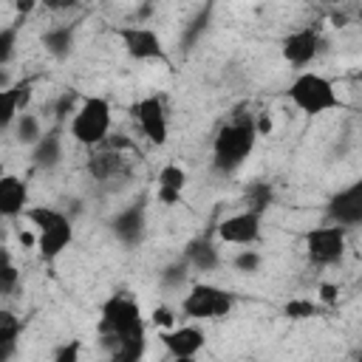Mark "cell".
<instances>
[{
	"label": "cell",
	"mask_w": 362,
	"mask_h": 362,
	"mask_svg": "<svg viewBox=\"0 0 362 362\" xmlns=\"http://www.w3.org/2000/svg\"><path fill=\"white\" fill-rule=\"evenodd\" d=\"M3 173H6V170H3V164H0V175H3Z\"/></svg>",
	"instance_id": "74e56055"
},
{
	"label": "cell",
	"mask_w": 362,
	"mask_h": 362,
	"mask_svg": "<svg viewBox=\"0 0 362 362\" xmlns=\"http://www.w3.org/2000/svg\"><path fill=\"white\" fill-rule=\"evenodd\" d=\"M48 11H71L79 6V0H40Z\"/></svg>",
	"instance_id": "836d02e7"
},
{
	"label": "cell",
	"mask_w": 362,
	"mask_h": 362,
	"mask_svg": "<svg viewBox=\"0 0 362 362\" xmlns=\"http://www.w3.org/2000/svg\"><path fill=\"white\" fill-rule=\"evenodd\" d=\"M272 201H274V189H272V184H266V181H257V184H252V187L246 189V206H249V209L266 212Z\"/></svg>",
	"instance_id": "d4e9b609"
},
{
	"label": "cell",
	"mask_w": 362,
	"mask_h": 362,
	"mask_svg": "<svg viewBox=\"0 0 362 362\" xmlns=\"http://www.w3.org/2000/svg\"><path fill=\"white\" fill-rule=\"evenodd\" d=\"M283 311H286V317H291V320H305V317H314V314H317V305H314L311 300H300V297H297V300H288Z\"/></svg>",
	"instance_id": "f1b7e54d"
},
{
	"label": "cell",
	"mask_w": 362,
	"mask_h": 362,
	"mask_svg": "<svg viewBox=\"0 0 362 362\" xmlns=\"http://www.w3.org/2000/svg\"><path fill=\"white\" fill-rule=\"evenodd\" d=\"M31 79H23V82H11L8 88H0V130L3 127H11L14 119L20 116V110L28 107L31 102Z\"/></svg>",
	"instance_id": "9a60e30c"
},
{
	"label": "cell",
	"mask_w": 362,
	"mask_h": 362,
	"mask_svg": "<svg viewBox=\"0 0 362 362\" xmlns=\"http://www.w3.org/2000/svg\"><path fill=\"white\" fill-rule=\"evenodd\" d=\"M79 348H82V342L79 339H71L68 345H62V348L54 351V359L57 362H76L79 359Z\"/></svg>",
	"instance_id": "d6a6232c"
},
{
	"label": "cell",
	"mask_w": 362,
	"mask_h": 362,
	"mask_svg": "<svg viewBox=\"0 0 362 362\" xmlns=\"http://www.w3.org/2000/svg\"><path fill=\"white\" fill-rule=\"evenodd\" d=\"M184 260H187L192 269H198V272H212V269H218L221 255H218V249H215L212 240L198 238V240H189V243H187Z\"/></svg>",
	"instance_id": "d6986e66"
},
{
	"label": "cell",
	"mask_w": 362,
	"mask_h": 362,
	"mask_svg": "<svg viewBox=\"0 0 362 362\" xmlns=\"http://www.w3.org/2000/svg\"><path fill=\"white\" fill-rule=\"evenodd\" d=\"M110 102L105 96H82L76 110L71 113V139L82 147H99L110 133Z\"/></svg>",
	"instance_id": "277c9868"
},
{
	"label": "cell",
	"mask_w": 362,
	"mask_h": 362,
	"mask_svg": "<svg viewBox=\"0 0 362 362\" xmlns=\"http://www.w3.org/2000/svg\"><path fill=\"white\" fill-rule=\"evenodd\" d=\"M150 317H153V325H156V328H161V331H164V328H173V325H175V314H173V311H170L167 305H156Z\"/></svg>",
	"instance_id": "1f68e13d"
},
{
	"label": "cell",
	"mask_w": 362,
	"mask_h": 362,
	"mask_svg": "<svg viewBox=\"0 0 362 362\" xmlns=\"http://www.w3.org/2000/svg\"><path fill=\"white\" fill-rule=\"evenodd\" d=\"M260 235H263V212L249 209V206L218 223V238L232 246H255Z\"/></svg>",
	"instance_id": "30bf717a"
},
{
	"label": "cell",
	"mask_w": 362,
	"mask_h": 362,
	"mask_svg": "<svg viewBox=\"0 0 362 362\" xmlns=\"http://www.w3.org/2000/svg\"><path fill=\"white\" fill-rule=\"evenodd\" d=\"M116 37L124 48V54L130 59H139V62H170L167 59V51L161 45V37L150 28V25H139V23H130V25H119L116 28Z\"/></svg>",
	"instance_id": "ba28073f"
},
{
	"label": "cell",
	"mask_w": 362,
	"mask_h": 362,
	"mask_svg": "<svg viewBox=\"0 0 362 362\" xmlns=\"http://www.w3.org/2000/svg\"><path fill=\"white\" fill-rule=\"evenodd\" d=\"M20 337V317L8 308H0V342H14Z\"/></svg>",
	"instance_id": "484cf974"
},
{
	"label": "cell",
	"mask_w": 362,
	"mask_h": 362,
	"mask_svg": "<svg viewBox=\"0 0 362 362\" xmlns=\"http://www.w3.org/2000/svg\"><path fill=\"white\" fill-rule=\"evenodd\" d=\"M288 99L294 102V107H300L305 116H320L328 110L342 107V99L334 88V82L317 71H303L294 76V82L288 85Z\"/></svg>",
	"instance_id": "5b68a950"
},
{
	"label": "cell",
	"mask_w": 362,
	"mask_h": 362,
	"mask_svg": "<svg viewBox=\"0 0 362 362\" xmlns=\"http://www.w3.org/2000/svg\"><path fill=\"white\" fill-rule=\"evenodd\" d=\"M235 297L212 283H192L181 300V311L189 320H221L232 311Z\"/></svg>",
	"instance_id": "8992f818"
},
{
	"label": "cell",
	"mask_w": 362,
	"mask_h": 362,
	"mask_svg": "<svg viewBox=\"0 0 362 362\" xmlns=\"http://www.w3.org/2000/svg\"><path fill=\"white\" fill-rule=\"evenodd\" d=\"M11 85V79H8V71H6V65H0V88H8Z\"/></svg>",
	"instance_id": "8d00e7d4"
},
{
	"label": "cell",
	"mask_w": 362,
	"mask_h": 362,
	"mask_svg": "<svg viewBox=\"0 0 362 362\" xmlns=\"http://www.w3.org/2000/svg\"><path fill=\"white\" fill-rule=\"evenodd\" d=\"M23 218L37 229V252L42 260H57L74 240L71 218L57 206H25Z\"/></svg>",
	"instance_id": "3957f363"
},
{
	"label": "cell",
	"mask_w": 362,
	"mask_h": 362,
	"mask_svg": "<svg viewBox=\"0 0 362 362\" xmlns=\"http://www.w3.org/2000/svg\"><path fill=\"white\" fill-rule=\"evenodd\" d=\"M74 25H51L42 31V45L54 59H65L74 51Z\"/></svg>",
	"instance_id": "44dd1931"
},
{
	"label": "cell",
	"mask_w": 362,
	"mask_h": 362,
	"mask_svg": "<svg viewBox=\"0 0 362 362\" xmlns=\"http://www.w3.org/2000/svg\"><path fill=\"white\" fill-rule=\"evenodd\" d=\"M14 354H17V345H14V342H0V362L11 359Z\"/></svg>",
	"instance_id": "d590c367"
},
{
	"label": "cell",
	"mask_w": 362,
	"mask_h": 362,
	"mask_svg": "<svg viewBox=\"0 0 362 362\" xmlns=\"http://www.w3.org/2000/svg\"><path fill=\"white\" fill-rule=\"evenodd\" d=\"M345 226L328 223V226H314L303 235L305 255L311 266H334L345 255Z\"/></svg>",
	"instance_id": "52a82bcc"
},
{
	"label": "cell",
	"mask_w": 362,
	"mask_h": 362,
	"mask_svg": "<svg viewBox=\"0 0 362 362\" xmlns=\"http://www.w3.org/2000/svg\"><path fill=\"white\" fill-rule=\"evenodd\" d=\"M17 283H20V269L11 257V252L6 246H0V297L11 294L17 288Z\"/></svg>",
	"instance_id": "7402d4cb"
},
{
	"label": "cell",
	"mask_w": 362,
	"mask_h": 362,
	"mask_svg": "<svg viewBox=\"0 0 362 362\" xmlns=\"http://www.w3.org/2000/svg\"><path fill=\"white\" fill-rule=\"evenodd\" d=\"M31 158L37 167L42 170H54L59 161H62V127L57 122V127H51L48 133H42L34 144H31Z\"/></svg>",
	"instance_id": "e0dca14e"
},
{
	"label": "cell",
	"mask_w": 362,
	"mask_h": 362,
	"mask_svg": "<svg viewBox=\"0 0 362 362\" xmlns=\"http://www.w3.org/2000/svg\"><path fill=\"white\" fill-rule=\"evenodd\" d=\"M260 260H263V257H260V252L246 246V249H240V252L232 257V266H235L238 272L252 274V272H257V269H260Z\"/></svg>",
	"instance_id": "4316f807"
},
{
	"label": "cell",
	"mask_w": 362,
	"mask_h": 362,
	"mask_svg": "<svg viewBox=\"0 0 362 362\" xmlns=\"http://www.w3.org/2000/svg\"><path fill=\"white\" fill-rule=\"evenodd\" d=\"M14 133H17V141L20 144H34L40 136H42V124H40V119L34 116V113H20L17 119H14Z\"/></svg>",
	"instance_id": "603a6c76"
},
{
	"label": "cell",
	"mask_w": 362,
	"mask_h": 362,
	"mask_svg": "<svg viewBox=\"0 0 362 362\" xmlns=\"http://www.w3.org/2000/svg\"><path fill=\"white\" fill-rule=\"evenodd\" d=\"M144 229H147V206L141 201L119 209L113 218H110V232L119 243L124 246H139L141 238H144Z\"/></svg>",
	"instance_id": "4fadbf2b"
},
{
	"label": "cell",
	"mask_w": 362,
	"mask_h": 362,
	"mask_svg": "<svg viewBox=\"0 0 362 362\" xmlns=\"http://www.w3.org/2000/svg\"><path fill=\"white\" fill-rule=\"evenodd\" d=\"M37 6H40V0H14V11H17V17H23V20H25Z\"/></svg>",
	"instance_id": "e575fe53"
},
{
	"label": "cell",
	"mask_w": 362,
	"mask_h": 362,
	"mask_svg": "<svg viewBox=\"0 0 362 362\" xmlns=\"http://www.w3.org/2000/svg\"><path fill=\"white\" fill-rule=\"evenodd\" d=\"M130 116L136 119L141 136L150 141V144H167V136H170V122H167V107H164V99L161 96H144L139 102H133L130 107Z\"/></svg>",
	"instance_id": "9c48e42d"
},
{
	"label": "cell",
	"mask_w": 362,
	"mask_h": 362,
	"mask_svg": "<svg viewBox=\"0 0 362 362\" xmlns=\"http://www.w3.org/2000/svg\"><path fill=\"white\" fill-rule=\"evenodd\" d=\"M76 110V93L74 90H65L59 99H57V105H54V116H57V122L62 124V122H68V116Z\"/></svg>",
	"instance_id": "f546056e"
},
{
	"label": "cell",
	"mask_w": 362,
	"mask_h": 362,
	"mask_svg": "<svg viewBox=\"0 0 362 362\" xmlns=\"http://www.w3.org/2000/svg\"><path fill=\"white\" fill-rule=\"evenodd\" d=\"M317 300L322 305H337L339 303V286L337 283H320L317 286Z\"/></svg>",
	"instance_id": "4dcf8cb0"
},
{
	"label": "cell",
	"mask_w": 362,
	"mask_h": 362,
	"mask_svg": "<svg viewBox=\"0 0 362 362\" xmlns=\"http://www.w3.org/2000/svg\"><path fill=\"white\" fill-rule=\"evenodd\" d=\"M328 221L337 223V226H345V229H354L362 223V181H354L351 187L334 192L328 198Z\"/></svg>",
	"instance_id": "8fae6325"
},
{
	"label": "cell",
	"mask_w": 362,
	"mask_h": 362,
	"mask_svg": "<svg viewBox=\"0 0 362 362\" xmlns=\"http://www.w3.org/2000/svg\"><path fill=\"white\" fill-rule=\"evenodd\" d=\"M187 269H189V263L181 257V260H175V263H170L164 272H161V283L167 286V288H175V286H181L184 280H187Z\"/></svg>",
	"instance_id": "83f0119b"
},
{
	"label": "cell",
	"mask_w": 362,
	"mask_h": 362,
	"mask_svg": "<svg viewBox=\"0 0 362 362\" xmlns=\"http://www.w3.org/2000/svg\"><path fill=\"white\" fill-rule=\"evenodd\" d=\"M257 141V127H255V116L240 113L235 119H229L226 124L218 127L215 141H212V167L223 175L235 173L243 167V161L252 156Z\"/></svg>",
	"instance_id": "7a4b0ae2"
},
{
	"label": "cell",
	"mask_w": 362,
	"mask_h": 362,
	"mask_svg": "<svg viewBox=\"0 0 362 362\" xmlns=\"http://www.w3.org/2000/svg\"><path fill=\"white\" fill-rule=\"evenodd\" d=\"M102 345L110 351L113 359L136 362L144 354V317L133 297L113 294L102 303L99 317Z\"/></svg>",
	"instance_id": "6da1fadb"
},
{
	"label": "cell",
	"mask_w": 362,
	"mask_h": 362,
	"mask_svg": "<svg viewBox=\"0 0 362 362\" xmlns=\"http://www.w3.org/2000/svg\"><path fill=\"white\" fill-rule=\"evenodd\" d=\"M88 173L96 181H110V178L124 173V158L116 150H99V153H93L88 158Z\"/></svg>",
	"instance_id": "ffe728a7"
},
{
	"label": "cell",
	"mask_w": 362,
	"mask_h": 362,
	"mask_svg": "<svg viewBox=\"0 0 362 362\" xmlns=\"http://www.w3.org/2000/svg\"><path fill=\"white\" fill-rule=\"evenodd\" d=\"M184 187H187V173H184L178 164H164L161 173H158L156 198H158L164 206H175V204H181Z\"/></svg>",
	"instance_id": "ac0fdd59"
},
{
	"label": "cell",
	"mask_w": 362,
	"mask_h": 362,
	"mask_svg": "<svg viewBox=\"0 0 362 362\" xmlns=\"http://www.w3.org/2000/svg\"><path fill=\"white\" fill-rule=\"evenodd\" d=\"M320 45H322V37H320L317 28H297V31H291V34L283 37L280 51H283V59L288 65L305 68L320 54Z\"/></svg>",
	"instance_id": "7c38bea8"
},
{
	"label": "cell",
	"mask_w": 362,
	"mask_h": 362,
	"mask_svg": "<svg viewBox=\"0 0 362 362\" xmlns=\"http://www.w3.org/2000/svg\"><path fill=\"white\" fill-rule=\"evenodd\" d=\"M28 204V184L20 175H0V218H20Z\"/></svg>",
	"instance_id": "2e32d148"
},
{
	"label": "cell",
	"mask_w": 362,
	"mask_h": 362,
	"mask_svg": "<svg viewBox=\"0 0 362 362\" xmlns=\"http://www.w3.org/2000/svg\"><path fill=\"white\" fill-rule=\"evenodd\" d=\"M20 28H23V17H17L11 25H3L0 28V65H8L14 51H17V37H20Z\"/></svg>",
	"instance_id": "cb8c5ba5"
},
{
	"label": "cell",
	"mask_w": 362,
	"mask_h": 362,
	"mask_svg": "<svg viewBox=\"0 0 362 362\" xmlns=\"http://www.w3.org/2000/svg\"><path fill=\"white\" fill-rule=\"evenodd\" d=\"M204 342H206V337H204V331L198 325H178V328L173 325V328H164L161 331V345L175 359H192V356H198V351L204 348Z\"/></svg>",
	"instance_id": "5bb4252c"
}]
</instances>
